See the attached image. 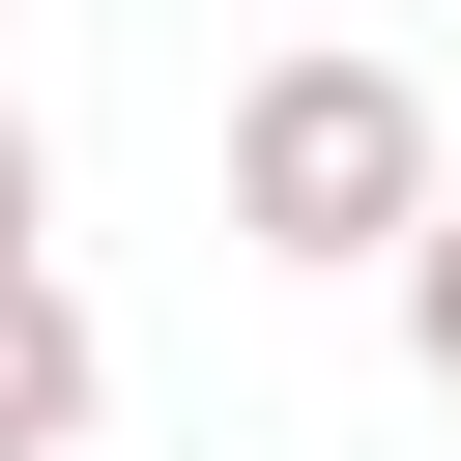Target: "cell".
Masks as SVG:
<instances>
[{
    "instance_id": "obj_1",
    "label": "cell",
    "mask_w": 461,
    "mask_h": 461,
    "mask_svg": "<svg viewBox=\"0 0 461 461\" xmlns=\"http://www.w3.org/2000/svg\"><path fill=\"white\" fill-rule=\"evenodd\" d=\"M403 202H432V86H403L375 29H288V58L230 86V259L375 288V259H403Z\"/></svg>"
},
{
    "instance_id": "obj_2",
    "label": "cell",
    "mask_w": 461,
    "mask_h": 461,
    "mask_svg": "<svg viewBox=\"0 0 461 461\" xmlns=\"http://www.w3.org/2000/svg\"><path fill=\"white\" fill-rule=\"evenodd\" d=\"M86 432H115V317H86L58 230H29V259H0V461H86Z\"/></svg>"
},
{
    "instance_id": "obj_3",
    "label": "cell",
    "mask_w": 461,
    "mask_h": 461,
    "mask_svg": "<svg viewBox=\"0 0 461 461\" xmlns=\"http://www.w3.org/2000/svg\"><path fill=\"white\" fill-rule=\"evenodd\" d=\"M375 288H403V375L461 403V144H432V202H403V259H375Z\"/></svg>"
},
{
    "instance_id": "obj_4",
    "label": "cell",
    "mask_w": 461,
    "mask_h": 461,
    "mask_svg": "<svg viewBox=\"0 0 461 461\" xmlns=\"http://www.w3.org/2000/svg\"><path fill=\"white\" fill-rule=\"evenodd\" d=\"M29 230H58V144H29V115H0V259H29Z\"/></svg>"
}]
</instances>
